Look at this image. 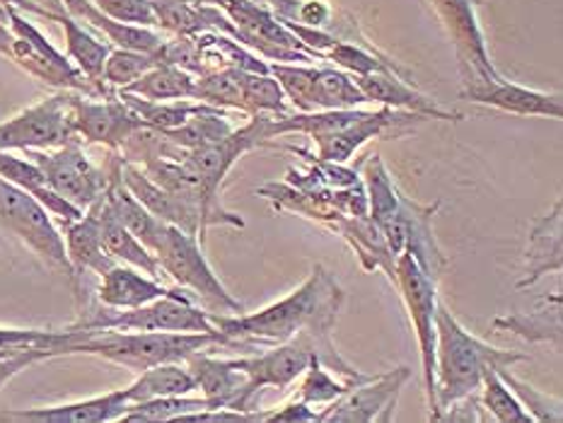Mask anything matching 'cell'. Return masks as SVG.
<instances>
[{
  "label": "cell",
  "instance_id": "6da1fadb",
  "mask_svg": "<svg viewBox=\"0 0 563 423\" xmlns=\"http://www.w3.org/2000/svg\"><path fill=\"white\" fill-rule=\"evenodd\" d=\"M344 300V290L336 283L332 271L317 264L308 281L274 305L252 314H211V320L216 330L228 336L230 346H276L290 342L292 336L314 322L336 320Z\"/></svg>",
  "mask_w": 563,
  "mask_h": 423
},
{
  "label": "cell",
  "instance_id": "7a4b0ae2",
  "mask_svg": "<svg viewBox=\"0 0 563 423\" xmlns=\"http://www.w3.org/2000/svg\"><path fill=\"white\" fill-rule=\"evenodd\" d=\"M528 356L484 344L455 320L448 305L435 308V421L460 399L476 394L492 368L525 363Z\"/></svg>",
  "mask_w": 563,
  "mask_h": 423
},
{
  "label": "cell",
  "instance_id": "3957f363",
  "mask_svg": "<svg viewBox=\"0 0 563 423\" xmlns=\"http://www.w3.org/2000/svg\"><path fill=\"white\" fill-rule=\"evenodd\" d=\"M76 332V336L60 348V356H97L124 366L133 372H143L161 363H185L199 350L230 346L228 336L216 332Z\"/></svg>",
  "mask_w": 563,
  "mask_h": 423
},
{
  "label": "cell",
  "instance_id": "277c9868",
  "mask_svg": "<svg viewBox=\"0 0 563 423\" xmlns=\"http://www.w3.org/2000/svg\"><path fill=\"white\" fill-rule=\"evenodd\" d=\"M151 252L161 264L163 274L201 302V308L211 314H242V302L232 298L220 278L206 261L201 242L169 223L161 225Z\"/></svg>",
  "mask_w": 563,
  "mask_h": 423
},
{
  "label": "cell",
  "instance_id": "5b68a950",
  "mask_svg": "<svg viewBox=\"0 0 563 423\" xmlns=\"http://www.w3.org/2000/svg\"><path fill=\"white\" fill-rule=\"evenodd\" d=\"M68 330L78 332H100V330H121V332H216L211 312L196 305L191 296L169 290L167 296L145 302L141 308L112 310L100 308L90 312L88 320L70 324Z\"/></svg>",
  "mask_w": 563,
  "mask_h": 423
},
{
  "label": "cell",
  "instance_id": "8992f818",
  "mask_svg": "<svg viewBox=\"0 0 563 423\" xmlns=\"http://www.w3.org/2000/svg\"><path fill=\"white\" fill-rule=\"evenodd\" d=\"M395 286L407 305L416 338L421 348L423 392L428 404V419L435 421V308H438V278H433L409 252L395 259Z\"/></svg>",
  "mask_w": 563,
  "mask_h": 423
},
{
  "label": "cell",
  "instance_id": "52a82bcc",
  "mask_svg": "<svg viewBox=\"0 0 563 423\" xmlns=\"http://www.w3.org/2000/svg\"><path fill=\"white\" fill-rule=\"evenodd\" d=\"M0 227L22 240L52 269L66 274L70 281H76L64 237H60L54 218L46 213L44 205L32 193L10 185L3 177H0Z\"/></svg>",
  "mask_w": 563,
  "mask_h": 423
},
{
  "label": "cell",
  "instance_id": "ba28073f",
  "mask_svg": "<svg viewBox=\"0 0 563 423\" xmlns=\"http://www.w3.org/2000/svg\"><path fill=\"white\" fill-rule=\"evenodd\" d=\"M268 73L284 88L286 100L296 104L300 112L353 109L368 102L356 78L341 68L312 64H268Z\"/></svg>",
  "mask_w": 563,
  "mask_h": 423
},
{
  "label": "cell",
  "instance_id": "9c48e42d",
  "mask_svg": "<svg viewBox=\"0 0 563 423\" xmlns=\"http://www.w3.org/2000/svg\"><path fill=\"white\" fill-rule=\"evenodd\" d=\"M8 27L12 32L10 60H15L30 76L58 90H76L88 97H100V92L82 76L78 66L60 54L58 48H54V44L12 5H8Z\"/></svg>",
  "mask_w": 563,
  "mask_h": 423
},
{
  "label": "cell",
  "instance_id": "30bf717a",
  "mask_svg": "<svg viewBox=\"0 0 563 423\" xmlns=\"http://www.w3.org/2000/svg\"><path fill=\"white\" fill-rule=\"evenodd\" d=\"M24 153L42 169L46 185L82 211H88L97 199H102L109 187V167H97L85 155L78 136L58 145V148Z\"/></svg>",
  "mask_w": 563,
  "mask_h": 423
},
{
  "label": "cell",
  "instance_id": "8fae6325",
  "mask_svg": "<svg viewBox=\"0 0 563 423\" xmlns=\"http://www.w3.org/2000/svg\"><path fill=\"white\" fill-rule=\"evenodd\" d=\"M70 138H76L70 90H60L8 121H0V151H48Z\"/></svg>",
  "mask_w": 563,
  "mask_h": 423
},
{
  "label": "cell",
  "instance_id": "7c38bea8",
  "mask_svg": "<svg viewBox=\"0 0 563 423\" xmlns=\"http://www.w3.org/2000/svg\"><path fill=\"white\" fill-rule=\"evenodd\" d=\"M433 5L445 24L452 46H455L462 82L472 85L500 78L492 56H488L474 0H433Z\"/></svg>",
  "mask_w": 563,
  "mask_h": 423
},
{
  "label": "cell",
  "instance_id": "4fadbf2b",
  "mask_svg": "<svg viewBox=\"0 0 563 423\" xmlns=\"http://www.w3.org/2000/svg\"><path fill=\"white\" fill-rule=\"evenodd\" d=\"M70 114L73 131L80 141L107 145L109 151H119L131 133L145 126L119 92L112 97H88L70 90Z\"/></svg>",
  "mask_w": 563,
  "mask_h": 423
},
{
  "label": "cell",
  "instance_id": "5bb4252c",
  "mask_svg": "<svg viewBox=\"0 0 563 423\" xmlns=\"http://www.w3.org/2000/svg\"><path fill=\"white\" fill-rule=\"evenodd\" d=\"M268 119L272 114H254L242 129H232L220 141L187 151L179 163H185L203 181L206 189L220 199V187H223V179L230 167L238 163V157L272 141L268 138Z\"/></svg>",
  "mask_w": 563,
  "mask_h": 423
},
{
  "label": "cell",
  "instance_id": "9a60e30c",
  "mask_svg": "<svg viewBox=\"0 0 563 423\" xmlns=\"http://www.w3.org/2000/svg\"><path fill=\"white\" fill-rule=\"evenodd\" d=\"M411 370L397 368L377 378L353 385L351 390L332 402L320 414V421L336 423H371V421H391L401 387L409 382Z\"/></svg>",
  "mask_w": 563,
  "mask_h": 423
},
{
  "label": "cell",
  "instance_id": "2e32d148",
  "mask_svg": "<svg viewBox=\"0 0 563 423\" xmlns=\"http://www.w3.org/2000/svg\"><path fill=\"white\" fill-rule=\"evenodd\" d=\"M119 175L121 181H124V187L136 197L139 203H143L145 209L157 218V221L185 230V233L194 235L203 245V230L208 227V221L199 205H194L187 199H179L177 193L155 185V181L143 172L141 165L129 163L124 157H121Z\"/></svg>",
  "mask_w": 563,
  "mask_h": 423
},
{
  "label": "cell",
  "instance_id": "e0dca14e",
  "mask_svg": "<svg viewBox=\"0 0 563 423\" xmlns=\"http://www.w3.org/2000/svg\"><path fill=\"white\" fill-rule=\"evenodd\" d=\"M363 177L368 187V213L397 259L407 247V197H401L377 153L365 160Z\"/></svg>",
  "mask_w": 563,
  "mask_h": 423
},
{
  "label": "cell",
  "instance_id": "ac0fdd59",
  "mask_svg": "<svg viewBox=\"0 0 563 423\" xmlns=\"http://www.w3.org/2000/svg\"><path fill=\"white\" fill-rule=\"evenodd\" d=\"M462 97L474 104L494 107V109H500V112H508V114L563 119L561 94H549V92H537L530 88H522V85H516L504 76L496 80H479V82L464 85Z\"/></svg>",
  "mask_w": 563,
  "mask_h": 423
},
{
  "label": "cell",
  "instance_id": "d6986e66",
  "mask_svg": "<svg viewBox=\"0 0 563 423\" xmlns=\"http://www.w3.org/2000/svg\"><path fill=\"white\" fill-rule=\"evenodd\" d=\"M126 390L107 392L102 397L80 399V402L42 407V409H10L0 411V421L10 423H109L119 421L129 409Z\"/></svg>",
  "mask_w": 563,
  "mask_h": 423
},
{
  "label": "cell",
  "instance_id": "ffe728a7",
  "mask_svg": "<svg viewBox=\"0 0 563 423\" xmlns=\"http://www.w3.org/2000/svg\"><path fill=\"white\" fill-rule=\"evenodd\" d=\"M356 82L368 102L399 109V112L419 114L423 119H443V121L462 119L460 114L448 112V109L440 107L428 94L416 90L409 78L397 76V73H389V70L368 73V76H361Z\"/></svg>",
  "mask_w": 563,
  "mask_h": 423
},
{
  "label": "cell",
  "instance_id": "44dd1931",
  "mask_svg": "<svg viewBox=\"0 0 563 423\" xmlns=\"http://www.w3.org/2000/svg\"><path fill=\"white\" fill-rule=\"evenodd\" d=\"M167 293L169 288H165L157 278L143 274L136 266L119 261L100 276V286H97V300L112 310L141 308L145 302H153Z\"/></svg>",
  "mask_w": 563,
  "mask_h": 423
},
{
  "label": "cell",
  "instance_id": "7402d4cb",
  "mask_svg": "<svg viewBox=\"0 0 563 423\" xmlns=\"http://www.w3.org/2000/svg\"><path fill=\"white\" fill-rule=\"evenodd\" d=\"M185 363L213 409L225 407L240 411V399L247 378H244L242 370L232 366L230 358H213L211 350H199V354L189 356Z\"/></svg>",
  "mask_w": 563,
  "mask_h": 423
},
{
  "label": "cell",
  "instance_id": "603a6c76",
  "mask_svg": "<svg viewBox=\"0 0 563 423\" xmlns=\"http://www.w3.org/2000/svg\"><path fill=\"white\" fill-rule=\"evenodd\" d=\"M157 18V27L173 32L177 36H194L199 32H223L235 40V24L230 22L223 10L216 5H196L189 0H151ZM238 42V40H235Z\"/></svg>",
  "mask_w": 563,
  "mask_h": 423
},
{
  "label": "cell",
  "instance_id": "cb8c5ba5",
  "mask_svg": "<svg viewBox=\"0 0 563 423\" xmlns=\"http://www.w3.org/2000/svg\"><path fill=\"white\" fill-rule=\"evenodd\" d=\"M60 230H64L66 235L64 245H66L68 261L73 266L76 278L82 271H92L97 276H102L117 264L102 247L100 221H97V201L78 218V221L60 225Z\"/></svg>",
  "mask_w": 563,
  "mask_h": 423
},
{
  "label": "cell",
  "instance_id": "d4e9b609",
  "mask_svg": "<svg viewBox=\"0 0 563 423\" xmlns=\"http://www.w3.org/2000/svg\"><path fill=\"white\" fill-rule=\"evenodd\" d=\"M97 221H100L102 247L109 257H112L114 261H121V264L136 266V269H141L143 274H148L153 278L163 276V269H161V264H157L155 254L145 247L143 242L133 235L124 223L119 221L114 211L107 205L104 193H102V199H97Z\"/></svg>",
  "mask_w": 563,
  "mask_h": 423
},
{
  "label": "cell",
  "instance_id": "484cf974",
  "mask_svg": "<svg viewBox=\"0 0 563 423\" xmlns=\"http://www.w3.org/2000/svg\"><path fill=\"white\" fill-rule=\"evenodd\" d=\"M70 18H80L90 22L92 27L100 30L109 42L119 48H133V52H145L155 54L157 48L163 46V36L153 32L151 27H141V24H129L119 22L114 18L104 15V12L97 8L92 0H60Z\"/></svg>",
  "mask_w": 563,
  "mask_h": 423
},
{
  "label": "cell",
  "instance_id": "4316f807",
  "mask_svg": "<svg viewBox=\"0 0 563 423\" xmlns=\"http://www.w3.org/2000/svg\"><path fill=\"white\" fill-rule=\"evenodd\" d=\"M525 257L528 264H525V276L518 281V288H530L549 271H561V201L552 213L534 223Z\"/></svg>",
  "mask_w": 563,
  "mask_h": 423
},
{
  "label": "cell",
  "instance_id": "83f0119b",
  "mask_svg": "<svg viewBox=\"0 0 563 423\" xmlns=\"http://www.w3.org/2000/svg\"><path fill=\"white\" fill-rule=\"evenodd\" d=\"M56 22L66 32V46H68V56L73 64H76L82 76L95 85L100 97H112L114 94L112 88H107L102 80L104 60L112 48H109V44L97 40V36H92L85 27H80L76 18H70L68 12H60Z\"/></svg>",
  "mask_w": 563,
  "mask_h": 423
},
{
  "label": "cell",
  "instance_id": "f1b7e54d",
  "mask_svg": "<svg viewBox=\"0 0 563 423\" xmlns=\"http://www.w3.org/2000/svg\"><path fill=\"white\" fill-rule=\"evenodd\" d=\"M196 76L175 64H157L148 73H143L139 80L129 82L121 92L143 97L153 102H169V100H194Z\"/></svg>",
  "mask_w": 563,
  "mask_h": 423
},
{
  "label": "cell",
  "instance_id": "f546056e",
  "mask_svg": "<svg viewBox=\"0 0 563 423\" xmlns=\"http://www.w3.org/2000/svg\"><path fill=\"white\" fill-rule=\"evenodd\" d=\"M194 390H199V385H196V378L187 366H181V363H161V366L139 372L136 382L126 387V394L129 402L136 404L157 397L191 394Z\"/></svg>",
  "mask_w": 563,
  "mask_h": 423
},
{
  "label": "cell",
  "instance_id": "4dcf8cb0",
  "mask_svg": "<svg viewBox=\"0 0 563 423\" xmlns=\"http://www.w3.org/2000/svg\"><path fill=\"white\" fill-rule=\"evenodd\" d=\"M117 92H119L121 100H124L133 109V112L141 116L143 124L155 129V131L177 129L181 124H187L191 116L208 112V109H213L211 104H203V102H196V100L153 102V100H143V97L121 92V90H117Z\"/></svg>",
  "mask_w": 563,
  "mask_h": 423
},
{
  "label": "cell",
  "instance_id": "1f68e13d",
  "mask_svg": "<svg viewBox=\"0 0 563 423\" xmlns=\"http://www.w3.org/2000/svg\"><path fill=\"white\" fill-rule=\"evenodd\" d=\"M324 60L334 64L336 68L351 73V76H368V73H379V70H389L397 73V76L409 78V70H404L397 60H391L389 56L379 54L373 44H353L339 40L329 52L324 54Z\"/></svg>",
  "mask_w": 563,
  "mask_h": 423
},
{
  "label": "cell",
  "instance_id": "d6a6232c",
  "mask_svg": "<svg viewBox=\"0 0 563 423\" xmlns=\"http://www.w3.org/2000/svg\"><path fill=\"white\" fill-rule=\"evenodd\" d=\"M213 409L206 397H191V394H177V397H157L145 399V402L129 404L124 416L119 421L124 423H161V421H179L187 414H196V411Z\"/></svg>",
  "mask_w": 563,
  "mask_h": 423
},
{
  "label": "cell",
  "instance_id": "836d02e7",
  "mask_svg": "<svg viewBox=\"0 0 563 423\" xmlns=\"http://www.w3.org/2000/svg\"><path fill=\"white\" fill-rule=\"evenodd\" d=\"M230 131H232V126L228 121L225 109L213 107V109H208V112L191 116L187 124L169 129V131H161V133L169 143L177 145V148L194 151V148H203V145H208V143L220 141L223 136H228Z\"/></svg>",
  "mask_w": 563,
  "mask_h": 423
},
{
  "label": "cell",
  "instance_id": "e575fe53",
  "mask_svg": "<svg viewBox=\"0 0 563 423\" xmlns=\"http://www.w3.org/2000/svg\"><path fill=\"white\" fill-rule=\"evenodd\" d=\"M242 102L244 114H288L286 92L272 73L242 70Z\"/></svg>",
  "mask_w": 563,
  "mask_h": 423
},
{
  "label": "cell",
  "instance_id": "d590c367",
  "mask_svg": "<svg viewBox=\"0 0 563 423\" xmlns=\"http://www.w3.org/2000/svg\"><path fill=\"white\" fill-rule=\"evenodd\" d=\"M194 100L218 107V109H240V112H244L242 70L220 68V70L203 73V76H196Z\"/></svg>",
  "mask_w": 563,
  "mask_h": 423
},
{
  "label": "cell",
  "instance_id": "8d00e7d4",
  "mask_svg": "<svg viewBox=\"0 0 563 423\" xmlns=\"http://www.w3.org/2000/svg\"><path fill=\"white\" fill-rule=\"evenodd\" d=\"M494 330H506L518 334L528 342H544L561 346V300L554 310H537L530 314H510V318H498Z\"/></svg>",
  "mask_w": 563,
  "mask_h": 423
},
{
  "label": "cell",
  "instance_id": "74e56055",
  "mask_svg": "<svg viewBox=\"0 0 563 423\" xmlns=\"http://www.w3.org/2000/svg\"><path fill=\"white\" fill-rule=\"evenodd\" d=\"M76 336L73 330H5L0 326V356H18L24 350H46L48 356H60L70 338Z\"/></svg>",
  "mask_w": 563,
  "mask_h": 423
},
{
  "label": "cell",
  "instance_id": "f35d334b",
  "mask_svg": "<svg viewBox=\"0 0 563 423\" xmlns=\"http://www.w3.org/2000/svg\"><path fill=\"white\" fill-rule=\"evenodd\" d=\"M479 402L486 407L488 414L504 423H534L532 416L525 411L520 399L512 394L510 387L500 380L498 368H492L482 380Z\"/></svg>",
  "mask_w": 563,
  "mask_h": 423
},
{
  "label": "cell",
  "instance_id": "ab89813d",
  "mask_svg": "<svg viewBox=\"0 0 563 423\" xmlns=\"http://www.w3.org/2000/svg\"><path fill=\"white\" fill-rule=\"evenodd\" d=\"M161 64L155 54L145 52H133V48H112L104 60L102 80L107 88H126L129 82L139 80L143 73H148L153 66Z\"/></svg>",
  "mask_w": 563,
  "mask_h": 423
},
{
  "label": "cell",
  "instance_id": "60d3db41",
  "mask_svg": "<svg viewBox=\"0 0 563 423\" xmlns=\"http://www.w3.org/2000/svg\"><path fill=\"white\" fill-rule=\"evenodd\" d=\"M498 375H500V380L510 387L512 394L520 399V404L532 416L534 423H561L563 421V411H561L563 404L559 397H547L540 390H534L532 385L516 378V375L510 372V366L498 368Z\"/></svg>",
  "mask_w": 563,
  "mask_h": 423
},
{
  "label": "cell",
  "instance_id": "b9f144b4",
  "mask_svg": "<svg viewBox=\"0 0 563 423\" xmlns=\"http://www.w3.org/2000/svg\"><path fill=\"white\" fill-rule=\"evenodd\" d=\"M298 390V399L305 404H332L339 397H344L351 390V382H339L332 370L324 368L320 360H314L312 366L305 370Z\"/></svg>",
  "mask_w": 563,
  "mask_h": 423
},
{
  "label": "cell",
  "instance_id": "7bdbcfd3",
  "mask_svg": "<svg viewBox=\"0 0 563 423\" xmlns=\"http://www.w3.org/2000/svg\"><path fill=\"white\" fill-rule=\"evenodd\" d=\"M0 177L8 179L10 185H15L27 193H34L36 189L46 187L42 169L36 167L27 155L18 157L12 155V151H0Z\"/></svg>",
  "mask_w": 563,
  "mask_h": 423
},
{
  "label": "cell",
  "instance_id": "ee69618b",
  "mask_svg": "<svg viewBox=\"0 0 563 423\" xmlns=\"http://www.w3.org/2000/svg\"><path fill=\"white\" fill-rule=\"evenodd\" d=\"M92 3L100 8L104 15L119 22L141 24V27H155L157 24L151 0H92Z\"/></svg>",
  "mask_w": 563,
  "mask_h": 423
},
{
  "label": "cell",
  "instance_id": "f6af8a7d",
  "mask_svg": "<svg viewBox=\"0 0 563 423\" xmlns=\"http://www.w3.org/2000/svg\"><path fill=\"white\" fill-rule=\"evenodd\" d=\"M268 421H288V423H305V421H320V414L317 411L310 409V404L300 402V399H296V402H290L286 407L280 409H268Z\"/></svg>",
  "mask_w": 563,
  "mask_h": 423
},
{
  "label": "cell",
  "instance_id": "bcb514c9",
  "mask_svg": "<svg viewBox=\"0 0 563 423\" xmlns=\"http://www.w3.org/2000/svg\"><path fill=\"white\" fill-rule=\"evenodd\" d=\"M12 52V32L8 24H0V54L10 58Z\"/></svg>",
  "mask_w": 563,
  "mask_h": 423
},
{
  "label": "cell",
  "instance_id": "7dc6e473",
  "mask_svg": "<svg viewBox=\"0 0 563 423\" xmlns=\"http://www.w3.org/2000/svg\"><path fill=\"white\" fill-rule=\"evenodd\" d=\"M32 3L46 8L48 12H56V15H60V12H66V8H64V3H60V0H32Z\"/></svg>",
  "mask_w": 563,
  "mask_h": 423
},
{
  "label": "cell",
  "instance_id": "c3c4849f",
  "mask_svg": "<svg viewBox=\"0 0 563 423\" xmlns=\"http://www.w3.org/2000/svg\"><path fill=\"white\" fill-rule=\"evenodd\" d=\"M0 24H8V5H0Z\"/></svg>",
  "mask_w": 563,
  "mask_h": 423
},
{
  "label": "cell",
  "instance_id": "681fc988",
  "mask_svg": "<svg viewBox=\"0 0 563 423\" xmlns=\"http://www.w3.org/2000/svg\"><path fill=\"white\" fill-rule=\"evenodd\" d=\"M189 3H196V5H218V0H189Z\"/></svg>",
  "mask_w": 563,
  "mask_h": 423
}]
</instances>
